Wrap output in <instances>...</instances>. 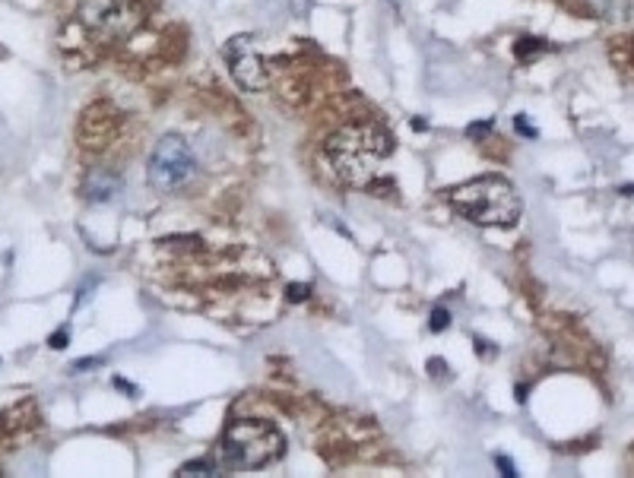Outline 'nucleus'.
<instances>
[{"label": "nucleus", "mask_w": 634, "mask_h": 478, "mask_svg": "<svg viewBox=\"0 0 634 478\" xmlns=\"http://www.w3.org/2000/svg\"><path fill=\"white\" fill-rule=\"evenodd\" d=\"M396 152V136L377 121H359L336 130L327 140L333 172L352 187H371L381 178V165Z\"/></svg>", "instance_id": "f257e3e1"}, {"label": "nucleus", "mask_w": 634, "mask_h": 478, "mask_svg": "<svg viewBox=\"0 0 634 478\" xmlns=\"http://www.w3.org/2000/svg\"><path fill=\"white\" fill-rule=\"evenodd\" d=\"M447 200L460 219L482 225V229H511L523 215L520 193L514 190L511 181L498 178V174H485V178L454 187Z\"/></svg>", "instance_id": "f03ea898"}, {"label": "nucleus", "mask_w": 634, "mask_h": 478, "mask_svg": "<svg viewBox=\"0 0 634 478\" xmlns=\"http://www.w3.org/2000/svg\"><path fill=\"white\" fill-rule=\"evenodd\" d=\"M282 453H286V437L270 421H231L222 434V456L235 469H263L276 463Z\"/></svg>", "instance_id": "7ed1b4c3"}, {"label": "nucleus", "mask_w": 634, "mask_h": 478, "mask_svg": "<svg viewBox=\"0 0 634 478\" xmlns=\"http://www.w3.org/2000/svg\"><path fill=\"white\" fill-rule=\"evenodd\" d=\"M79 26L99 42H124L143 26V0H79Z\"/></svg>", "instance_id": "20e7f679"}, {"label": "nucleus", "mask_w": 634, "mask_h": 478, "mask_svg": "<svg viewBox=\"0 0 634 478\" xmlns=\"http://www.w3.org/2000/svg\"><path fill=\"white\" fill-rule=\"evenodd\" d=\"M194 174V156H190V146L181 140V136L168 133L156 143L149 156V168H146V178L156 190H174L184 181H190Z\"/></svg>", "instance_id": "39448f33"}, {"label": "nucleus", "mask_w": 634, "mask_h": 478, "mask_svg": "<svg viewBox=\"0 0 634 478\" xmlns=\"http://www.w3.org/2000/svg\"><path fill=\"white\" fill-rule=\"evenodd\" d=\"M222 54H225V64H229V70H231V79H235L241 89L260 92V89L267 86V64H263L260 51L254 48V42L247 35L229 38Z\"/></svg>", "instance_id": "423d86ee"}, {"label": "nucleus", "mask_w": 634, "mask_h": 478, "mask_svg": "<svg viewBox=\"0 0 634 478\" xmlns=\"http://www.w3.org/2000/svg\"><path fill=\"white\" fill-rule=\"evenodd\" d=\"M117 190H121V178L111 174V172H105V168L89 172L86 184H83V193H86L89 203H105V200H111Z\"/></svg>", "instance_id": "0eeeda50"}, {"label": "nucleus", "mask_w": 634, "mask_h": 478, "mask_svg": "<svg viewBox=\"0 0 634 478\" xmlns=\"http://www.w3.org/2000/svg\"><path fill=\"white\" fill-rule=\"evenodd\" d=\"M174 475L178 478H213V475H222V472H219V465L213 459H194V463L181 465Z\"/></svg>", "instance_id": "6e6552de"}, {"label": "nucleus", "mask_w": 634, "mask_h": 478, "mask_svg": "<svg viewBox=\"0 0 634 478\" xmlns=\"http://www.w3.org/2000/svg\"><path fill=\"white\" fill-rule=\"evenodd\" d=\"M539 51H546V42L542 38H517V58H533V54H539Z\"/></svg>", "instance_id": "1a4fd4ad"}, {"label": "nucleus", "mask_w": 634, "mask_h": 478, "mask_svg": "<svg viewBox=\"0 0 634 478\" xmlns=\"http://www.w3.org/2000/svg\"><path fill=\"white\" fill-rule=\"evenodd\" d=\"M447 327H450V311L447 307H434L432 317H428V329L432 333H444Z\"/></svg>", "instance_id": "9d476101"}, {"label": "nucleus", "mask_w": 634, "mask_h": 478, "mask_svg": "<svg viewBox=\"0 0 634 478\" xmlns=\"http://www.w3.org/2000/svg\"><path fill=\"white\" fill-rule=\"evenodd\" d=\"M67 343H70V327H58L54 333H51V339H48V345L51 349H67Z\"/></svg>", "instance_id": "9b49d317"}, {"label": "nucleus", "mask_w": 634, "mask_h": 478, "mask_svg": "<svg viewBox=\"0 0 634 478\" xmlns=\"http://www.w3.org/2000/svg\"><path fill=\"white\" fill-rule=\"evenodd\" d=\"M311 295V286H304V282H295V286H288L286 288V298L288 301H295V304H302L304 298Z\"/></svg>", "instance_id": "f8f14e48"}, {"label": "nucleus", "mask_w": 634, "mask_h": 478, "mask_svg": "<svg viewBox=\"0 0 634 478\" xmlns=\"http://www.w3.org/2000/svg\"><path fill=\"white\" fill-rule=\"evenodd\" d=\"M489 130H495V121H482V124H469L466 127V136H473V140H482Z\"/></svg>", "instance_id": "ddd939ff"}, {"label": "nucleus", "mask_w": 634, "mask_h": 478, "mask_svg": "<svg viewBox=\"0 0 634 478\" xmlns=\"http://www.w3.org/2000/svg\"><path fill=\"white\" fill-rule=\"evenodd\" d=\"M99 364H105V358H79V361H73V374H83L89 368H99Z\"/></svg>", "instance_id": "4468645a"}, {"label": "nucleus", "mask_w": 634, "mask_h": 478, "mask_svg": "<svg viewBox=\"0 0 634 478\" xmlns=\"http://www.w3.org/2000/svg\"><path fill=\"white\" fill-rule=\"evenodd\" d=\"M495 463H498V469H501V475H505V478H514V475H517V469H514L511 456H505V453H498V456H495Z\"/></svg>", "instance_id": "2eb2a0df"}, {"label": "nucleus", "mask_w": 634, "mask_h": 478, "mask_svg": "<svg viewBox=\"0 0 634 478\" xmlns=\"http://www.w3.org/2000/svg\"><path fill=\"white\" fill-rule=\"evenodd\" d=\"M514 127H517V133H523V136H530V140H533L536 136V127L530 121H526V115H517L514 117Z\"/></svg>", "instance_id": "dca6fc26"}, {"label": "nucleus", "mask_w": 634, "mask_h": 478, "mask_svg": "<svg viewBox=\"0 0 634 478\" xmlns=\"http://www.w3.org/2000/svg\"><path fill=\"white\" fill-rule=\"evenodd\" d=\"M428 368H432V377H441V374H444V377H450V368H447V361H441V358H432V361H428Z\"/></svg>", "instance_id": "f3484780"}, {"label": "nucleus", "mask_w": 634, "mask_h": 478, "mask_svg": "<svg viewBox=\"0 0 634 478\" xmlns=\"http://www.w3.org/2000/svg\"><path fill=\"white\" fill-rule=\"evenodd\" d=\"M115 386H121L124 393H130V396H137V390H133V386L127 384V380H121V377H115Z\"/></svg>", "instance_id": "a211bd4d"}, {"label": "nucleus", "mask_w": 634, "mask_h": 478, "mask_svg": "<svg viewBox=\"0 0 634 478\" xmlns=\"http://www.w3.org/2000/svg\"><path fill=\"white\" fill-rule=\"evenodd\" d=\"M526 390H530V386H517V390H514V399H517V402H526Z\"/></svg>", "instance_id": "6ab92c4d"}, {"label": "nucleus", "mask_w": 634, "mask_h": 478, "mask_svg": "<svg viewBox=\"0 0 634 478\" xmlns=\"http://www.w3.org/2000/svg\"><path fill=\"white\" fill-rule=\"evenodd\" d=\"M619 193H621V197H634V184H621Z\"/></svg>", "instance_id": "aec40b11"}, {"label": "nucleus", "mask_w": 634, "mask_h": 478, "mask_svg": "<svg viewBox=\"0 0 634 478\" xmlns=\"http://www.w3.org/2000/svg\"><path fill=\"white\" fill-rule=\"evenodd\" d=\"M425 127H428V124L422 121V117H412V130H425Z\"/></svg>", "instance_id": "412c9836"}]
</instances>
